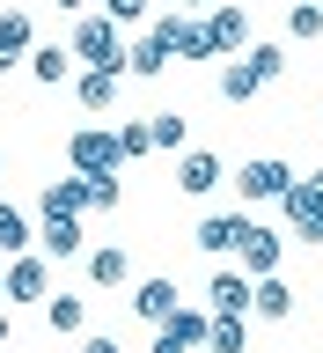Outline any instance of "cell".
Returning <instances> with one entry per match:
<instances>
[{"label": "cell", "instance_id": "cell-1", "mask_svg": "<svg viewBox=\"0 0 323 353\" xmlns=\"http://www.w3.org/2000/svg\"><path fill=\"white\" fill-rule=\"evenodd\" d=\"M66 52H74V66H103V74H125V30L110 15H74V37H66Z\"/></svg>", "mask_w": 323, "mask_h": 353}, {"label": "cell", "instance_id": "cell-2", "mask_svg": "<svg viewBox=\"0 0 323 353\" xmlns=\"http://www.w3.org/2000/svg\"><path fill=\"white\" fill-rule=\"evenodd\" d=\"M66 170L74 176H118L125 170V148H118V125H74L66 132Z\"/></svg>", "mask_w": 323, "mask_h": 353}, {"label": "cell", "instance_id": "cell-3", "mask_svg": "<svg viewBox=\"0 0 323 353\" xmlns=\"http://www.w3.org/2000/svg\"><path fill=\"white\" fill-rule=\"evenodd\" d=\"M236 192H242V206H280V199L294 192V170H286L280 154H250L236 170Z\"/></svg>", "mask_w": 323, "mask_h": 353}, {"label": "cell", "instance_id": "cell-4", "mask_svg": "<svg viewBox=\"0 0 323 353\" xmlns=\"http://www.w3.org/2000/svg\"><path fill=\"white\" fill-rule=\"evenodd\" d=\"M280 214H286V228H294V236H309V243H323V170H309V176H294V192L280 199Z\"/></svg>", "mask_w": 323, "mask_h": 353}, {"label": "cell", "instance_id": "cell-5", "mask_svg": "<svg viewBox=\"0 0 323 353\" xmlns=\"http://www.w3.org/2000/svg\"><path fill=\"white\" fill-rule=\"evenodd\" d=\"M206 339H213V316L184 302L169 324H154V346H147V353H206Z\"/></svg>", "mask_w": 323, "mask_h": 353}, {"label": "cell", "instance_id": "cell-6", "mask_svg": "<svg viewBox=\"0 0 323 353\" xmlns=\"http://www.w3.org/2000/svg\"><path fill=\"white\" fill-rule=\"evenodd\" d=\"M250 302H258V280L242 265H220L206 280V316H250Z\"/></svg>", "mask_w": 323, "mask_h": 353}, {"label": "cell", "instance_id": "cell-7", "mask_svg": "<svg viewBox=\"0 0 323 353\" xmlns=\"http://www.w3.org/2000/svg\"><path fill=\"white\" fill-rule=\"evenodd\" d=\"M154 44H162L169 59H213V37H206V22H191L184 8L154 22Z\"/></svg>", "mask_w": 323, "mask_h": 353}, {"label": "cell", "instance_id": "cell-8", "mask_svg": "<svg viewBox=\"0 0 323 353\" xmlns=\"http://www.w3.org/2000/svg\"><path fill=\"white\" fill-rule=\"evenodd\" d=\"M206 37H213V59L250 52V8H242V0H213V8H206Z\"/></svg>", "mask_w": 323, "mask_h": 353}, {"label": "cell", "instance_id": "cell-9", "mask_svg": "<svg viewBox=\"0 0 323 353\" xmlns=\"http://www.w3.org/2000/svg\"><path fill=\"white\" fill-rule=\"evenodd\" d=\"M236 258H242V272H250V280H280V265H286V236L258 221V228L242 236V250H236Z\"/></svg>", "mask_w": 323, "mask_h": 353}, {"label": "cell", "instance_id": "cell-10", "mask_svg": "<svg viewBox=\"0 0 323 353\" xmlns=\"http://www.w3.org/2000/svg\"><path fill=\"white\" fill-rule=\"evenodd\" d=\"M250 228H258V221L242 214V206H236V214H206V221H198V250H206V258H236Z\"/></svg>", "mask_w": 323, "mask_h": 353}, {"label": "cell", "instance_id": "cell-11", "mask_svg": "<svg viewBox=\"0 0 323 353\" xmlns=\"http://www.w3.org/2000/svg\"><path fill=\"white\" fill-rule=\"evenodd\" d=\"M15 302H52V258H8V309Z\"/></svg>", "mask_w": 323, "mask_h": 353}, {"label": "cell", "instance_id": "cell-12", "mask_svg": "<svg viewBox=\"0 0 323 353\" xmlns=\"http://www.w3.org/2000/svg\"><path fill=\"white\" fill-rule=\"evenodd\" d=\"M132 309H140V324H169L176 309H184V287L154 272V280H140V287H132Z\"/></svg>", "mask_w": 323, "mask_h": 353}, {"label": "cell", "instance_id": "cell-13", "mask_svg": "<svg viewBox=\"0 0 323 353\" xmlns=\"http://www.w3.org/2000/svg\"><path fill=\"white\" fill-rule=\"evenodd\" d=\"M81 243H88V221L81 214H66V221H37V258H81Z\"/></svg>", "mask_w": 323, "mask_h": 353}, {"label": "cell", "instance_id": "cell-14", "mask_svg": "<svg viewBox=\"0 0 323 353\" xmlns=\"http://www.w3.org/2000/svg\"><path fill=\"white\" fill-rule=\"evenodd\" d=\"M220 176H228V170H220L213 148H184V162H176V192H184V199H206Z\"/></svg>", "mask_w": 323, "mask_h": 353}, {"label": "cell", "instance_id": "cell-15", "mask_svg": "<svg viewBox=\"0 0 323 353\" xmlns=\"http://www.w3.org/2000/svg\"><path fill=\"white\" fill-rule=\"evenodd\" d=\"M30 52H37V30H30V15H22V8H8V15H0V74L30 66Z\"/></svg>", "mask_w": 323, "mask_h": 353}, {"label": "cell", "instance_id": "cell-16", "mask_svg": "<svg viewBox=\"0 0 323 353\" xmlns=\"http://www.w3.org/2000/svg\"><path fill=\"white\" fill-rule=\"evenodd\" d=\"M74 103H81L88 118H110V103H118V74H103V66H81V74H74Z\"/></svg>", "mask_w": 323, "mask_h": 353}, {"label": "cell", "instance_id": "cell-17", "mask_svg": "<svg viewBox=\"0 0 323 353\" xmlns=\"http://www.w3.org/2000/svg\"><path fill=\"white\" fill-rule=\"evenodd\" d=\"M30 250H37V221L0 199V258H30Z\"/></svg>", "mask_w": 323, "mask_h": 353}, {"label": "cell", "instance_id": "cell-18", "mask_svg": "<svg viewBox=\"0 0 323 353\" xmlns=\"http://www.w3.org/2000/svg\"><path fill=\"white\" fill-rule=\"evenodd\" d=\"M125 280H132L125 243H96V250H88V287H125Z\"/></svg>", "mask_w": 323, "mask_h": 353}, {"label": "cell", "instance_id": "cell-19", "mask_svg": "<svg viewBox=\"0 0 323 353\" xmlns=\"http://www.w3.org/2000/svg\"><path fill=\"white\" fill-rule=\"evenodd\" d=\"M162 66H169V52L154 44V30H147V37H132V44H125V74H132V81H154Z\"/></svg>", "mask_w": 323, "mask_h": 353}, {"label": "cell", "instance_id": "cell-20", "mask_svg": "<svg viewBox=\"0 0 323 353\" xmlns=\"http://www.w3.org/2000/svg\"><path fill=\"white\" fill-rule=\"evenodd\" d=\"M250 316H264V324H286V316H294V287H286V280H258V302H250Z\"/></svg>", "mask_w": 323, "mask_h": 353}, {"label": "cell", "instance_id": "cell-21", "mask_svg": "<svg viewBox=\"0 0 323 353\" xmlns=\"http://www.w3.org/2000/svg\"><path fill=\"white\" fill-rule=\"evenodd\" d=\"M44 324L59 331V339H74V331H88V302L81 294H52V302H44Z\"/></svg>", "mask_w": 323, "mask_h": 353}, {"label": "cell", "instance_id": "cell-22", "mask_svg": "<svg viewBox=\"0 0 323 353\" xmlns=\"http://www.w3.org/2000/svg\"><path fill=\"white\" fill-rule=\"evenodd\" d=\"M30 74H37L44 88H59L66 74H74V52H66V44H37V52H30Z\"/></svg>", "mask_w": 323, "mask_h": 353}, {"label": "cell", "instance_id": "cell-23", "mask_svg": "<svg viewBox=\"0 0 323 353\" xmlns=\"http://www.w3.org/2000/svg\"><path fill=\"white\" fill-rule=\"evenodd\" d=\"M242 66L272 88V81H286V66H294V59H286V44H250V52H242Z\"/></svg>", "mask_w": 323, "mask_h": 353}, {"label": "cell", "instance_id": "cell-24", "mask_svg": "<svg viewBox=\"0 0 323 353\" xmlns=\"http://www.w3.org/2000/svg\"><path fill=\"white\" fill-rule=\"evenodd\" d=\"M258 88H264V81H258V74H250V66H242V59H228V66H220V96H228V103H236V110L250 103Z\"/></svg>", "mask_w": 323, "mask_h": 353}, {"label": "cell", "instance_id": "cell-25", "mask_svg": "<svg viewBox=\"0 0 323 353\" xmlns=\"http://www.w3.org/2000/svg\"><path fill=\"white\" fill-rule=\"evenodd\" d=\"M286 37H294V44H316L323 37V8H316V0H294V8H286Z\"/></svg>", "mask_w": 323, "mask_h": 353}, {"label": "cell", "instance_id": "cell-26", "mask_svg": "<svg viewBox=\"0 0 323 353\" xmlns=\"http://www.w3.org/2000/svg\"><path fill=\"white\" fill-rule=\"evenodd\" d=\"M250 346V316H213V339H206V353H242Z\"/></svg>", "mask_w": 323, "mask_h": 353}, {"label": "cell", "instance_id": "cell-27", "mask_svg": "<svg viewBox=\"0 0 323 353\" xmlns=\"http://www.w3.org/2000/svg\"><path fill=\"white\" fill-rule=\"evenodd\" d=\"M154 154H184V110H154Z\"/></svg>", "mask_w": 323, "mask_h": 353}, {"label": "cell", "instance_id": "cell-28", "mask_svg": "<svg viewBox=\"0 0 323 353\" xmlns=\"http://www.w3.org/2000/svg\"><path fill=\"white\" fill-rule=\"evenodd\" d=\"M118 148H125V162L154 154V125H147V118H125V125H118Z\"/></svg>", "mask_w": 323, "mask_h": 353}, {"label": "cell", "instance_id": "cell-29", "mask_svg": "<svg viewBox=\"0 0 323 353\" xmlns=\"http://www.w3.org/2000/svg\"><path fill=\"white\" fill-rule=\"evenodd\" d=\"M96 15H110L118 30H140L147 22V0H96Z\"/></svg>", "mask_w": 323, "mask_h": 353}, {"label": "cell", "instance_id": "cell-30", "mask_svg": "<svg viewBox=\"0 0 323 353\" xmlns=\"http://www.w3.org/2000/svg\"><path fill=\"white\" fill-rule=\"evenodd\" d=\"M81 353H118V339H103V331H88V339H81Z\"/></svg>", "mask_w": 323, "mask_h": 353}, {"label": "cell", "instance_id": "cell-31", "mask_svg": "<svg viewBox=\"0 0 323 353\" xmlns=\"http://www.w3.org/2000/svg\"><path fill=\"white\" fill-rule=\"evenodd\" d=\"M8 339H15V316H8V302H0V346H8Z\"/></svg>", "mask_w": 323, "mask_h": 353}, {"label": "cell", "instance_id": "cell-32", "mask_svg": "<svg viewBox=\"0 0 323 353\" xmlns=\"http://www.w3.org/2000/svg\"><path fill=\"white\" fill-rule=\"evenodd\" d=\"M88 8H96V0H59V15H88Z\"/></svg>", "mask_w": 323, "mask_h": 353}, {"label": "cell", "instance_id": "cell-33", "mask_svg": "<svg viewBox=\"0 0 323 353\" xmlns=\"http://www.w3.org/2000/svg\"><path fill=\"white\" fill-rule=\"evenodd\" d=\"M0 302H8V258H0Z\"/></svg>", "mask_w": 323, "mask_h": 353}, {"label": "cell", "instance_id": "cell-34", "mask_svg": "<svg viewBox=\"0 0 323 353\" xmlns=\"http://www.w3.org/2000/svg\"><path fill=\"white\" fill-rule=\"evenodd\" d=\"M191 8H213V0H184V15H191Z\"/></svg>", "mask_w": 323, "mask_h": 353}, {"label": "cell", "instance_id": "cell-35", "mask_svg": "<svg viewBox=\"0 0 323 353\" xmlns=\"http://www.w3.org/2000/svg\"><path fill=\"white\" fill-rule=\"evenodd\" d=\"M0 184H8V154H0Z\"/></svg>", "mask_w": 323, "mask_h": 353}]
</instances>
